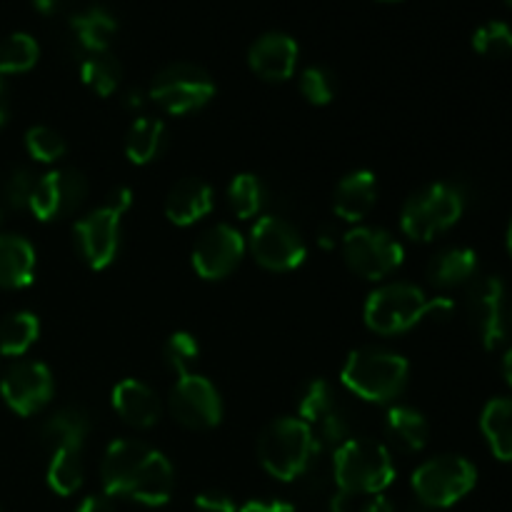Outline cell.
Returning a JSON list of instances; mask_svg holds the SVG:
<instances>
[{
	"label": "cell",
	"mask_w": 512,
	"mask_h": 512,
	"mask_svg": "<svg viewBox=\"0 0 512 512\" xmlns=\"http://www.w3.org/2000/svg\"><path fill=\"white\" fill-rule=\"evenodd\" d=\"M453 300L428 298L418 285L390 283L373 290L365 303V325L378 335H400L413 330L425 318H448Z\"/></svg>",
	"instance_id": "cell-1"
},
{
	"label": "cell",
	"mask_w": 512,
	"mask_h": 512,
	"mask_svg": "<svg viewBox=\"0 0 512 512\" xmlns=\"http://www.w3.org/2000/svg\"><path fill=\"white\" fill-rule=\"evenodd\" d=\"M333 480L338 493L380 495L393 485L390 450L370 438H348L333 453Z\"/></svg>",
	"instance_id": "cell-2"
},
{
	"label": "cell",
	"mask_w": 512,
	"mask_h": 512,
	"mask_svg": "<svg viewBox=\"0 0 512 512\" xmlns=\"http://www.w3.org/2000/svg\"><path fill=\"white\" fill-rule=\"evenodd\" d=\"M408 360L393 350L360 348L348 355L340 380L365 403H390L408 385Z\"/></svg>",
	"instance_id": "cell-3"
},
{
	"label": "cell",
	"mask_w": 512,
	"mask_h": 512,
	"mask_svg": "<svg viewBox=\"0 0 512 512\" xmlns=\"http://www.w3.org/2000/svg\"><path fill=\"white\" fill-rule=\"evenodd\" d=\"M318 450L313 433L300 418L273 420L258 440L260 465L280 483H293L308 473Z\"/></svg>",
	"instance_id": "cell-4"
},
{
	"label": "cell",
	"mask_w": 512,
	"mask_h": 512,
	"mask_svg": "<svg viewBox=\"0 0 512 512\" xmlns=\"http://www.w3.org/2000/svg\"><path fill=\"white\" fill-rule=\"evenodd\" d=\"M130 205H133V190L123 185V188L113 190L108 203L90 210L75 223V243H78V250L88 268L105 270L118 258L120 223H123V215L128 213Z\"/></svg>",
	"instance_id": "cell-5"
},
{
	"label": "cell",
	"mask_w": 512,
	"mask_h": 512,
	"mask_svg": "<svg viewBox=\"0 0 512 512\" xmlns=\"http://www.w3.org/2000/svg\"><path fill=\"white\" fill-rule=\"evenodd\" d=\"M465 210V195L453 183H433L410 195L400 213V228L410 240L430 243L438 235L448 233Z\"/></svg>",
	"instance_id": "cell-6"
},
{
	"label": "cell",
	"mask_w": 512,
	"mask_h": 512,
	"mask_svg": "<svg viewBox=\"0 0 512 512\" xmlns=\"http://www.w3.org/2000/svg\"><path fill=\"white\" fill-rule=\"evenodd\" d=\"M478 483V468L463 455H438L413 473L415 495L420 505L433 510L453 508Z\"/></svg>",
	"instance_id": "cell-7"
},
{
	"label": "cell",
	"mask_w": 512,
	"mask_h": 512,
	"mask_svg": "<svg viewBox=\"0 0 512 512\" xmlns=\"http://www.w3.org/2000/svg\"><path fill=\"white\" fill-rule=\"evenodd\" d=\"M148 98L170 115H188L215 98V80L193 63L165 65L155 75Z\"/></svg>",
	"instance_id": "cell-8"
},
{
	"label": "cell",
	"mask_w": 512,
	"mask_h": 512,
	"mask_svg": "<svg viewBox=\"0 0 512 512\" xmlns=\"http://www.w3.org/2000/svg\"><path fill=\"white\" fill-rule=\"evenodd\" d=\"M343 255L348 268L363 280H385L403 265L405 250L388 230L353 228L343 238Z\"/></svg>",
	"instance_id": "cell-9"
},
{
	"label": "cell",
	"mask_w": 512,
	"mask_h": 512,
	"mask_svg": "<svg viewBox=\"0 0 512 512\" xmlns=\"http://www.w3.org/2000/svg\"><path fill=\"white\" fill-rule=\"evenodd\" d=\"M250 250L260 268L270 273H290L308 258V248L295 225L288 220L263 215L250 230Z\"/></svg>",
	"instance_id": "cell-10"
},
{
	"label": "cell",
	"mask_w": 512,
	"mask_h": 512,
	"mask_svg": "<svg viewBox=\"0 0 512 512\" xmlns=\"http://www.w3.org/2000/svg\"><path fill=\"white\" fill-rule=\"evenodd\" d=\"M170 413L188 430H213L223 420V398L208 378L183 373L170 390Z\"/></svg>",
	"instance_id": "cell-11"
},
{
	"label": "cell",
	"mask_w": 512,
	"mask_h": 512,
	"mask_svg": "<svg viewBox=\"0 0 512 512\" xmlns=\"http://www.w3.org/2000/svg\"><path fill=\"white\" fill-rule=\"evenodd\" d=\"M298 418L313 433L318 448H338L350 438V425L345 410L335 400L333 388L325 380H310L298 398Z\"/></svg>",
	"instance_id": "cell-12"
},
{
	"label": "cell",
	"mask_w": 512,
	"mask_h": 512,
	"mask_svg": "<svg viewBox=\"0 0 512 512\" xmlns=\"http://www.w3.org/2000/svg\"><path fill=\"white\" fill-rule=\"evenodd\" d=\"M85 198H88V180L80 170H50L35 183L28 210L40 223H50L73 215L85 203Z\"/></svg>",
	"instance_id": "cell-13"
},
{
	"label": "cell",
	"mask_w": 512,
	"mask_h": 512,
	"mask_svg": "<svg viewBox=\"0 0 512 512\" xmlns=\"http://www.w3.org/2000/svg\"><path fill=\"white\" fill-rule=\"evenodd\" d=\"M53 393V375H50L48 365L38 363V360H23V363L10 365L0 378V395H3L5 405L23 418L40 413L53 400Z\"/></svg>",
	"instance_id": "cell-14"
},
{
	"label": "cell",
	"mask_w": 512,
	"mask_h": 512,
	"mask_svg": "<svg viewBox=\"0 0 512 512\" xmlns=\"http://www.w3.org/2000/svg\"><path fill=\"white\" fill-rule=\"evenodd\" d=\"M468 315L485 350H495L505 343V285L498 275H483L470 283Z\"/></svg>",
	"instance_id": "cell-15"
},
{
	"label": "cell",
	"mask_w": 512,
	"mask_h": 512,
	"mask_svg": "<svg viewBox=\"0 0 512 512\" xmlns=\"http://www.w3.org/2000/svg\"><path fill=\"white\" fill-rule=\"evenodd\" d=\"M245 238L233 225L218 223L200 235L193 248V268L203 280H223L245 258Z\"/></svg>",
	"instance_id": "cell-16"
},
{
	"label": "cell",
	"mask_w": 512,
	"mask_h": 512,
	"mask_svg": "<svg viewBox=\"0 0 512 512\" xmlns=\"http://www.w3.org/2000/svg\"><path fill=\"white\" fill-rule=\"evenodd\" d=\"M150 453H153V448L140 443V440L120 438L110 443L103 455V463H100V483H103L105 495L128 498L130 488H133L135 478H138L140 468Z\"/></svg>",
	"instance_id": "cell-17"
},
{
	"label": "cell",
	"mask_w": 512,
	"mask_h": 512,
	"mask_svg": "<svg viewBox=\"0 0 512 512\" xmlns=\"http://www.w3.org/2000/svg\"><path fill=\"white\" fill-rule=\"evenodd\" d=\"M298 43L285 33H265L250 45L248 65L258 78L268 83H285L298 65Z\"/></svg>",
	"instance_id": "cell-18"
},
{
	"label": "cell",
	"mask_w": 512,
	"mask_h": 512,
	"mask_svg": "<svg viewBox=\"0 0 512 512\" xmlns=\"http://www.w3.org/2000/svg\"><path fill=\"white\" fill-rule=\"evenodd\" d=\"M113 408L120 415L123 423H128L130 428L148 430L163 415V405H160L158 393H155L150 385L140 383L135 378L120 380L113 388Z\"/></svg>",
	"instance_id": "cell-19"
},
{
	"label": "cell",
	"mask_w": 512,
	"mask_h": 512,
	"mask_svg": "<svg viewBox=\"0 0 512 512\" xmlns=\"http://www.w3.org/2000/svg\"><path fill=\"white\" fill-rule=\"evenodd\" d=\"M378 203V178L370 170H353L338 183L333 210L345 223H360Z\"/></svg>",
	"instance_id": "cell-20"
},
{
	"label": "cell",
	"mask_w": 512,
	"mask_h": 512,
	"mask_svg": "<svg viewBox=\"0 0 512 512\" xmlns=\"http://www.w3.org/2000/svg\"><path fill=\"white\" fill-rule=\"evenodd\" d=\"M213 188L200 178H183L165 198V218L178 228H190L213 210Z\"/></svg>",
	"instance_id": "cell-21"
},
{
	"label": "cell",
	"mask_w": 512,
	"mask_h": 512,
	"mask_svg": "<svg viewBox=\"0 0 512 512\" xmlns=\"http://www.w3.org/2000/svg\"><path fill=\"white\" fill-rule=\"evenodd\" d=\"M173 488H175L173 465H170V460L165 458L160 450L153 448V453L148 455L145 465L140 468L128 498L140 505H148V508H160V505H165L170 500Z\"/></svg>",
	"instance_id": "cell-22"
},
{
	"label": "cell",
	"mask_w": 512,
	"mask_h": 512,
	"mask_svg": "<svg viewBox=\"0 0 512 512\" xmlns=\"http://www.w3.org/2000/svg\"><path fill=\"white\" fill-rule=\"evenodd\" d=\"M35 248L23 235H0V288L23 290L35 280Z\"/></svg>",
	"instance_id": "cell-23"
},
{
	"label": "cell",
	"mask_w": 512,
	"mask_h": 512,
	"mask_svg": "<svg viewBox=\"0 0 512 512\" xmlns=\"http://www.w3.org/2000/svg\"><path fill=\"white\" fill-rule=\"evenodd\" d=\"M90 433V415L83 408H60L50 415L40 428V440L45 448H83Z\"/></svg>",
	"instance_id": "cell-24"
},
{
	"label": "cell",
	"mask_w": 512,
	"mask_h": 512,
	"mask_svg": "<svg viewBox=\"0 0 512 512\" xmlns=\"http://www.w3.org/2000/svg\"><path fill=\"white\" fill-rule=\"evenodd\" d=\"M478 273V255L470 248L440 250L428 265V280L440 290L470 285Z\"/></svg>",
	"instance_id": "cell-25"
},
{
	"label": "cell",
	"mask_w": 512,
	"mask_h": 512,
	"mask_svg": "<svg viewBox=\"0 0 512 512\" xmlns=\"http://www.w3.org/2000/svg\"><path fill=\"white\" fill-rule=\"evenodd\" d=\"M385 435L403 453H420L428 445L430 425L420 410L410 405H395L385 415Z\"/></svg>",
	"instance_id": "cell-26"
},
{
	"label": "cell",
	"mask_w": 512,
	"mask_h": 512,
	"mask_svg": "<svg viewBox=\"0 0 512 512\" xmlns=\"http://www.w3.org/2000/svg\"><path fill=\"white\" fill-rule=\"evenodd\" d=\"M70 28H73L78 43L93 53H108L110 43H113L115 33H118V20L113 18V13H108L100 5L83 10V13L73 15L70 18Z\"/></svg>",
	"instance_id": "cell-27"
},
{
	"label": "cell",
	"mask_w": 512,
	"mask_h": 512,
	"mask_svg": "<svg viewBox=\"0 0 512 512\" xmlns=\"http://www.w3.org/2000/svg\"><path fill=\"white\" fill-rule=\"evenodd\" d=\"M480 428L495 458L512 463V398L490 400L480 418Z\"/></svg>",
	"instance_id": "cell-28"
},
{
	"label": "cell",
	"mask_w": 512,
	"mask_h": 512,
	"mask_svg": "<svg viewBox=\"0 0 512 512\" xmlns=\"http://www.w3.org/2000/svg\"><path fill=\"white\" fill-rule=\"evenodd\" d=\"M165 143V125L163 120L140 115L133 120L125 135V155L133 165H148L160 155Z\"/></svg>",
	"instance_id": "cell-29"
},
{
	"label": "cell",
	"mask_w": 512,
	"mask_h": 512,
	"mask_svg": "<svg viewBox=\"0 0 512 512\" xmlns=\"http://www.w3.org/2000/svg\"><path fill=\"white\" fill-rule=\"evenodd\" d=\"M85 460L83 448H60L53 450L48 463V485L53 493L70 498L83 488Z\"/></svg>",
	"instance_id": "cell-30"
},
{
	"label": "cell",
	"mask_w": 512,
	"mask_h": 512,
	"mask_svg": "<svg viewBox=\"0 0 512 512\" xmlns=\"http://www.w3.org/2000/svg\"><path fill=\"white\" fill-rule=\"evenodd\" d=\"M40 338V320L35 313L28 310H18L10 313L8 318L0 323V355L5 358H20L28 353Z\"/></svg>",
	"instance_id": "cell-31"
},
{
	"label": "cell",
	"mask_w": 512,
	"mask_h": 512,
	"mask_svg": "<svg viewBox=\"0 0 512 512\" xmlns=\"http://www.w3.org/2000/svg\"><path fill=\"white\" fill-rule=\"evenodd\" d=\"M123 70L110 53H93L80 63V80L100 98H110L118 90Z\"/></svg>",
	"instance_id": "cell-32"
},
{
	"label": "cell",
	"mask_w": 512,
	"mask_h": 512,
	"mask_svg": "<svg viewBox=\"0 0 512 512\" xmlns=\"http://www.w3.org/2000/svg\"><path fill=\"white\" fill-rule=\"evenodd\" d=\"M40 58L38 40L28 33H13L0 43V75L28 73Z\"/></svg>",
	"instance_id": "cell-33"
},
{
	"label": "cell",
	"mask_w": 512,
	"mask_h": 512,
	"mask_svg": "<svg viewBox=\"0 0 512 512\" xmlns=\"http://www.w3.org/2000/svg\"><path fill=\"white\" fill-rule=\"evenodd\" d=\"M228 203L240 220H250L260 213L265 203V190L258 175L240 173L228 185Z\"/></svg>",
	"instance_id": "cell-34"
},
{
	"label": "cell",
	"mask_w": 512,
	"mask_h": 512,
	"mask_svg": "<svg viewBox=\"0 0 512 512\" xmlns=\"http://www.w3.org/2000/svg\"><path fill=\"white\" fill-rule=\"evenodd\" d=\"M475 53L485 58H508L512 55V28L503 20H490L473 33Z\"/></svg>",
	"instance_id": "cell-35"
},
{
	"label": "cell",
	"mask_w": 512,
	"mask_h": 512,
	"mask_svg": "<svg viewBox=\"0 0 512 512\" xmlns=\"http://www.w3.org/2000/svg\"><path fill=\"white\" fill-rule=\"evenodd\" d=\"M65 138L58 130L48 128V125H33L25 133V150L38 163H58L65 155Z\"/></svg>",
	"instance_id": "cell-36"
},
{
	"label": "cell",
	"mask_w": 512,
	"mask_h": 512,
	"mask_svg": "<svg viewBox=\"0 0 512 512\" xmlns=\"http://www.w3.org/2000/svg\"><path fill=\"white\" fill-rule=\"evenodd\" d=\"M198 355L200 345L198 340H195V335L188 333V330H178V333L170 335L163 345V363L178 375L190 373V365L198 360Z\"/></svg>",
	"instance_id": "cell-37"
},
{
	"label": "cell",
	"mask_w": 512,
	"mask_h": 512,
	"mask_svg": "<svg viewBox=\"0 0 512 512\" xmlns=\"http://www.w3.org/2000/svg\"><path fill=\"white\" fill-rule=\"evenodd\" d=\"M335 75L330 73L328 68H320V65H313V68L303 70L300 75V93L308 100L310 105H328L333 103L335 98Z\"/></svg>",
	"instance_id": "cell-38"
},
{
	"label": "cell",
	"mask_w": 512,
	"mask_h": 512,
	"mask_svg": "<svg viewBox=\"0 0 512 512\" xmlns=\"http://www.w3.org/2000/svg\"><path fill=\"white\" fill-rule=\"evenodd\" d=\"M38 178H35L30 170L18 168L8 175L3 185V195H5V203L15 210H28L30 198H33V190Z\"/></svg>",
	"instance_id": "cell-39"
},
{
	"label": "cell",
	"mask_w": 512,
	"mask_h": 512,
	"mask_svg": "<svg viewBox=\"0 0 512 512\" xmlns=\"http://www.w3.org/2000/svg\"><path fill=\"white\" fill-rule=\"evenodd\" d=\"M195 512H238V505L233 503L228 493H220V490H205L195 498L193 503Z\"/></svg>",
	"instance_id": "cell-40"
},
{
	"label": "cell",
	"mask_w": 512,
	"mask_h": 512,
	"mask_svg": "<svg viewBox=\"0 0 512 512\" xmlns=\"http://www.w3.org/2000/svg\"><path fill=\"white\" fill-rule=\"evenodd\" d=\"M238 512H295V508L285 500H250L240 505Z\"/></svg>",
	"instance_id": "cell-41"
},
{
	"label": "cell",
	"mask_w": 512,
	"mask_h": 512,
	"mask_svg": "<svg viewBox=\"0 0 512 512\" xmlns=\"http://www.w3.org/2000/svg\"><path fill=\"white\" fill-rule=\"evenodd\" d=\"M75 512H115V503L110 495L100 493V495H88L78 503Z\"/></svg>",
	"instance_id": "cell-42"
},
{
	"label": "cell",
	"mask_w": 512,
	"mask_h": 512,
	"mask_svg": "<svg viewBox=\"0 0 512 512\" xmlns=\"http://www.w3.org/2000/svg\"><path fill=\"white\" fill-rule=\"evenodd\" d=\"M33 5L38 13L53 15V13H58L60 5H63V0H33Z\"/></svg>",
	"instance_id": "cell-43"
},
{
	"label": "cell",
	"mask_w": 512,
	"mask_h": 512,
	"mask_svg": "<svg viewBox=\"0 0 512 512\" xmlns=\"http://www.w3.org/2000/svg\"><path fill=\"white\" fill-rule=\"evenodd\" d=\"M5 120H8V100H5V83L0 75V128L5 125Z\"/></svg>",
	"instance_id": "cell-44"
},
{
	"label": "cell",
	"mask_w": 512,
	"mask_h": 512,
	"mask_svg": "<svg viewBox=\"0 0 512 512\" xmlns=\"http://www.w3.org/2000/svg\"><path fill=\"white\" fill-rule=\"evenodd\" d=\"M503 375H505V380H508V385L512 388V348L508 350V353H505V358H503Z\"/></svg>",
	"instance_id": "cell-45"
},
{
	"label": "cell",
	"mask_w": 512,
	"mask_h": 512,
	"mask_svg": "<svg viewBox=\"0 0 512 512\" xmlns=\"http://www.w3.org/2000/svg\"><path fill=\"white\" fill-rule=\"evenodd\" d=\"M333 235H335V233H333V230H323V238H320V240H318V243H320V245H323V248H325V250L335 248V238H333Z\"/></svg>",
	"instance_id": "cell-46"
},
{
	"label": "cell",
	"mask_w": 512,
	"mask_h": 512,
	"mask_svg": "<svg viewBox=\"0 0 512 512\" xmlns=\"http://www.w3.org/2000/svg\"><path fill=\"white\" fill-rule=\"evenodd\" d=\"M128 108H135V110H138L140 108V105H143V100H140V98H143V95H140V93H130L128 95Z\"/></svg>",
	"instance_id": "cell-47"
},
{
	"label": "cell",
	"mask_w": 512,
	"mask_h": 512,
	"mask_svg": "<svg viewBox=\"0 0 512 512\" xmlns=\"http://www.w3.org/2000/svg\"><path fill=\"white\" fill-rule=\"evenodd\" d=\"M508 250H510V258H512V220H510V228H508Z\"/></svg>",
	"instance_id": "cell-48"
},
{
	"label": "cell",
	"mask_w": 512,
	"mask_h": 512,
	"mask_svg": "<svg viewBox=\"0 0 512 512\" xmlns=\"http://www.w3.org/2000/svg\"><path fill=\"white\" fill-rule=\"evenodd\" d=\"M410 512H438V510H433V508H425V505H418V508H413Z\"/></svg>",
	"instance_id": "cell-49"
},
{
	"label": "cell",
	"mask_w": 512,
	"mask_h": 512,
	"mask_svg": "<svg viewBox=\"0 0 512 512\" xmlns=\"http://www.w3.org/2000/svg\"><path fill=\"white\" fill-rule=\"evenodd\" d=\"M510 325H512V303H510Z\"/></svg>",
	"instance_id": "cell-50"
},
{
	"label": "cell",
	"mask_w": 512,
	"mask_h": 512,
	"mask_svg": "<svg viewBox=\"0 0 512 512\" xmlns=\"http://www.w3.org/2000/svg\"><path fill=\"white\" fill-rule=\"evenodd\" d=\"M505 3H508V5H510V8H512V0H505Z\"/></svg>",
	"instance_id": "cell-51"
},
{
	"label": "cell",
	"mask_w": 512,
	"mask_h": 512,
	"mask_svg": "<svg viewBox=\"0 0 512 512\" xmlns=\"http://www.w3.org/2000/svg\"><path fill=\"white\" fill-rule=\"evenodd\" d=\"M385 3H395V0H385Z\"/></svg>",
	"instance_id": "cell-52"
}]
</instances>
